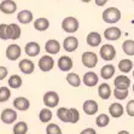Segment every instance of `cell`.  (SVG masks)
<instances>
[{
    "mask_svg": "<svg viewBox=\"0 0 134 134\" xmlns=\"http://www.w3.org/2000/svg\"><path fill=\"white\" fill-rule=\"evenodd\" d=\"M57 116L64 123H77L80 120V112L75 108H59L57 110Z\"/></svg>",
    "mask_w": 134,
    "mask_h": 134,
    "instance_id": "cell-1",
    "label": "cell"
},
{
    "mask_svg": "<svg viewBox=\"0 0 134 134\" xmlns=\"http://www.w3.org/2000/svg\"><path fill=\"white\" fill-rule=\"evenodd\" d=\"M102 17H103V21L105 23L114 24V23H117L121 19V11L117 7H109V9L104 10Z\"/></svg>",
    "mask_w": 134,
    "mask_h": 134,
    "instance_id": "cell-2",
    "label": "cell"
},
{
    "mask_svg": "<svg viewBox=\"0 0 134 134\" xmlns=\"http://www.w3.org/2000/svg\"><path fill=\"white\" fill-rule=\"evenodd\" d=\"M62 29L66 33H75L79 30V21L75 17H66L62 21Z\"/></svg>",
    "mask_w": 134,
    "mask_h": 134,
    "instance_id": "cell-3",
    "label": "cell"
},
{
    "mask_svg": "<svg viewBox=\"0 0 134 134\" xmlns=\"http://www.w3.org/2000/svg\"><path fill=\"white\" fill-rule=\"evenodd\" d=\"M82 64L86 68H94L98 64V56L92 51H86L82 53Z\"/></svg>",
    "mask_w": 134,
    "mask_h": 134,
    "instance_id": "cell-4",
    "label": "cell"
},
{
    "mask_svg": "<svg viewBox=\"0 0 134 134\" xmlns=\"http://www.w3.org/2000/svg\"><path fill=\"white\" fill-rule=\"evenodd\" d=\"M42 100H44L45 106L51 109V108H54V106L59 104V96L54 91H48V92H46L44 94V99Z\"/></svg>",
    "mask_w": 134,
    "mask_h": 134,
    "instance_id": "cell-5",
    "label": "cell"
},
{
    "mask_svg": "<svg viewBox=\"0 0 134 134\" xmlns=\"http://www.w3.org/2000/svg\"><path fill=\"white\" fill-rule=\"evenodd\" d=\"M100 57L106 62H110L116 57V48L110 44H105L100 47Z\"/></svg>",
    "mask_w": 134,
    "mask_h": 134,
    "instance_id": "cell-6",
    "label": "cell"
},
{
    "mask_svg": "<svg viewBox=\"0 0 134 134\" xmlns=\"http://www.w3.org/2000/svg\"><path fill=\"white\" fill-rule=\"evenodd\" d=\"M37 65H39L41 71L48 72V71H51L53 69V66H54V59H53L51 56H48V54H45V56H42L40 59H39Z\"/></svg>",
    "mask_w": 134,
    "mask_h": 134,
    "instance_id": "cell-7",
    "label": "cell"
},
{
    "mask_svg": "<svg viewBox=\"0 0 134 134\" xmlns=\"http://www.w3.org/2000/svg\"><path fill=\"white\" fill-rule=\"evenodd\" d=\"M17 117H18V115H17L16 110L10 109V108L9 109H4L1 111V115H0V119H1L3 123H5V125H12V123H15Z\"/></svg>",
    "mask_w": 134,
    "mask_h": 134,
    "instance_id": "cell-8",
    "label": "cell"
},
{
    "mask_svg": "<svg viewBox=\"0 0 134 134\" xmlns=\"http://www.w3.org/2000/svg\"><path fill=\"white\" fill-rule=\"evenodd\" d=\"M22 54V48L16 44H11L6 48V58L10 60H17Z\"/></svg>",
    "mask_w": 134,
    "mask_h": 134,
    "instance_id": "cell-9",
    "label": "cell"
},
{
    "mask_svg": "<svg viewBox=\"0 0 134 134\" xmlns=\"http://www.w3.org/2000/svg\"><path fill=\"white\" fill-rule=\"evenodd\" d=\"M98 109H99V106H98V103L96 100L93 99H88V100H85L83 102V105H82V110L86 115H96L98 112Z\"/></svg>",
    "mask_w": 134,
    "mask_h": 134,
    "instance_id": "cell-10",
    "label": "cell"
},
{
    "mask_svg": "<svg viewBox=\"0 0 134 134\" xmlns=\"http://www.w3.org/2000/svg\"><path fill=\"white\" fill-rule=\"evenodd\" d=\"M114 86L117 90H128L131 87V79L126 75H119L114 80Z\"/></svg>",
    "mask_w": 134,
    "mask_h": 134,
    "instance_id": "cell-11",
    "label": "cell"
},
{
    "mask_svg": "<svg viewBox=\"0 0 134 134\" xmlns=\"http://www.w3.org/2000/svg\"><path fill=\"white\" fill-rule=\"evenodd\" d=\"M122 35V31L117 27H110L104 30V37L109 41H116L119 40Z\"/></svg>",
    "mask_w": 134,
    "mask_h": 134,
    "instance_id": "cell-12",
    "label": "cell"
},
{
    "mask_svg": "<svg viewBox=\"0 0 134 134\" xmlns=\"http://www.w3.org/2000/svg\"><path fill=\"white\" fill-rule=\"evenodd\" d=\"M16 10H17V4L13 0H4L0 4V11L3 13L11 15V13L16 12Z\"/></svg>",
    "mask_w": 134,
    "mask_h": 134,
    "instance_id": "cell-13",
    "label": "cell"
},
{
    "mask_svg": "<svg viewBox=\"0 0 134 134\" xmlns=\"http://www.w3.org/2000/svg\"><path fill=\"white\" fill-rule=\"evenodd\" d=\"M98 81H99V77H98V75L93 71H87L83 75V79H82L83 85H86L87 87H94V86H97Z\"/></svg>",
    "mask_w": 134,
    "mask_h": 134,
    "instance_id": "cell-14",
    "label": "cell"
},
{
    "mask_svg": "<svg viewBox=\"0 0 134 134\" xmlns=\"http://www.w3.org/2000/svg\"><path fill=\"white\" fill-rule=\"evenodd\" d=\"M63 47L66 52H74L79 47V40L75 36H68L63 41Z\"/></svg>",
    "mask_w": 134,
    "mask_h": 134,
    "instance_id": "cell-15",
    "label": "cell"
},
{
    "mask_svg": "<svg viewBox=\"0 0 134 134\" xmlns=\"http://www.w3.org/2000/svg\"><path fill=\"white\" fill-rule=\"evenodd\" d=\"M13 106L18 111H27L30 108V102L25 97H17L13 100Z\"/></svg>",
    "mask_w": 134,
    "mask_h": 134,
    "instance_id": "cell-16",
    "label": "cell"
},
{
    "mask_svg": "<svg viewBox=\"0 0 134 134\" xmlns=\"http://www.w3.org/2000/svg\"><path fill=\"white\" fill-rule=\"evenodd\" d=\"M18 68L19 70L25 75H30L34 72V69H35V65L34 63L31 62L30 59H22L21 62L18 63Z\"/></svg>",
    "mask_w": 134,
    "mask_h": 134,
    "instance_id": "cell-17",
    "label": "cell"
},
{
    "mask_svg": "<svg viewBox=\"0 0 134 134\" xmlns=\"http://www.w3.org/2000/svg\"><path fill=\"white\" fill-rule=\"evenodd\" d=\"M40 45L35 42V41H30L28 44L25 45L24 47V51H25V54L29 57H36L39 53H40Z\"/></svg>",
    "mask_w": 134,
    "mask_h": 134,
    "instance_id": "cell-18",
    "label": "cell"
},
{
    "mask_svg": "<svg viewBox=\"0 0 134 134\" xmlns=\"http://www.w3.org/2000/svg\"><path fill=\"white\" fill-rule=\"evenodd\" d=\"M86 41H87L88 46L91 47H98L102 44V35L97 31H91L90 34L86 37Z\"/></svg>",
    "mask_w": 134,
    "mask_h": 134,
    "instance_id": "cell-19",
    "label": "cell"
},
{
    "mask_svg": "<svg viewBox=\"0 0 134 134\" xmlns=\"http://www.w3.org/2000/svg\"><path fill=\"white\" fill-rule=\"evenodd\" d=\"M57 65L62 71H69L72 68V59L68 56H62L57 62Z\"/></svg>",
    "mask_w": 134,
    "mask_h": 134,
    "instance_id": "cell-20",
    "label": "cell"
},
{
    "mask_svg": "<svg viewBox=\"0 0 134 134\" xmlns=\"http://www.w3.org/2000/svg\"><path fill=\"white\" fill-rule=\"evenodd\" d=\"M45 50L50 54H57L60 51V44L57 40H54V39H51L45 45Z\"/></svg>",
    "mask_w": 134,
    "mask_h": 134,
    "instance_id": "cell-21",
    "label": "cell"
},
{
    "mask_svg": "<svg viewBox=\"0 0 134 134\" xmlns=\"http://www.w3.org/2000/svg\"><path fill=\"white\" fill-rule=\"evenodd\" d=\"M123 111H125V109H123L122 104H120V103H112L111 105L109 106V114L114 119L121 117V116L123 115Z\"/></svg>",
    "mask_w": 134,
    "mask_h": 134,
    "instance_id": "cell-22",
    "label": "cell"
},
{
    "mask_svg": "<svg viewBox=\"0 0 134 134\" xmlns=\"http://www.w3.org/2000/svg\"><path fill=\"white\" fill-rule=\"evenodd\" d=\"M0 39L1 40H12V30L10 24H0Z\"/></svg>",
    "mask_w": 134,
    "mask_h": 134,
    "instance_id": "cell-23",
    "label": "cell"
},
{
    "mask_svg": "<svg viewBox=\"0 0 134 134\" xmlns=\"http://www.w3.org/2000/svg\"><path fill=\"white\" fill-rule=\"evenodd\" d=\"M17 19H18V22L22 23V24H29V23L33 21V13H31V11H29V10H23V11L18 12Z\"/></svg>",
    "mask_w": 134,
    "mask_h": 134,
    "instance_id": "cell-24",
    "label": "cell"
},
{
    "mask_svg": "<svg viewBox=\"0 0 134 134\" xmlns=\"http://www.w3.org/2000/svg\"><path fill=\"white\" fill-rule=\"evenodd\" d=\"M111 93H112V91H111V87L109 86V83H102L98 87V94H99V97L102 99H104V100L109 99Z\"/></svg>",
    "mask_w": 134,
    "mask_h": 134,
    "instance_id": "cell-25",
    "label": "cell"
},
{
    "mask_svg": "<svg viewBox=\"0 0 134 134\" xmlns=\"http://www.w3.org/2000/svg\"><path fill=\"white\" fill-rule=\"evenodd\" d=\"M115 74V66L112 64H106L103 68L100 69V76L104 79V80H109L114 76Z\"/></svg>",
    "mask_w": 134,
    "mask_h": 134,
    "instance_id": "cell-26",
    "label": "cell"
},
{
    "mask_svg": "<svg viewBox=\"0 0 134 134\" xmlns=\"http://www.w3.org/2000/svg\"><path fill=\"white\" fill-rule=\"evenodd\" d=\"M52 117H53V114L50 108H44V109H41L40 112H39V120L42 123H48L52 120Z\"/></svg>",
    "mask_w": 134,
    "mask_h": 134,
    "instance_id": "cell-27",
    "label": "cell"
},
{
    "mask_svg": "<svg viewBox=\"0 0 134 134\" xmlns=\"http://www.w3.org/2000/svg\"><path fill=\"white\" fill-rule=\"evenodd\" d=\"M50 27V22H48V19L47 18H44V17H41V18H37L35 19L34 22V28L39 31H46Z\"/></svg>",
    "mask_w": 134,
    "mask_h": 134,
    "instance_id": "cell-28",
    "label": "cell"
},
{
    "mask_svg": "<svg viewBox=\"0 0 134 134\" xmlns=\"http://www.w3.org/2000/svg\"><path fill=\"white\" fill-rule=\"evenodd\" d=\"M66 82H68L71 87H80L82 80L77 74H75V72H69V74L66 75Z\"/></svg>",
    "mask_w": 134,
    "mask_h": 134,
    "instance_id": "cell-29",
    "label": "cell"
},
{
    "mask_svg": "<svg viewBox=\"0 0 134 134\" xmlns=\"http://www.w3.org/2000/svg\"><path fill=\"white\" fill-rule=\"evenodd\" d=\"M12 132H13V134H27V132H28L27 122H23V121L16 122L12 128Z\"/></svg>",
    "mask_w": 134,
    "mask_h": 134,
    "instance_id": "cell-30",
    "label": "cell"
},
{
    "mask_svg": "<svg viewBox=\"0 0 134 134\" xmlns=\"http://www.w3.org/2000/svg\"><path fill=\"white\" fill-rule=\"evenodd\" d=\"M7 83H9V87L17 90V88H19L21 86H22L23 81H22V77H21L19 75H16L15 74V75H11V76L9 77Z\"/></svg>",
    "mask_w": 134,
    "mask_h": 134,
    "instance_id": "cell-31",
    "label": "cell"
},
{
    "mask_svg": "<svg viewBox=\"0 0 134 134\" xmlns=\"http://www.w3.org/2000/svg\"><path fill=\"white\" fill-rule=\"evenodd\" d=\"M132 68H133V62H132L131 59L126 58V59L120 60V63H119V69L121 70L122 72L127 74V72L132 71Z\"/></svg>",
    "mask_w": 134,
    "mask_h": 134,
    "instance_id": "cell-32",
    "label": "cell"
},
{
    "mask_svg": "<svg viewBox=\"0 0 134 134\" xmlns=\"http://www.w3.org/2000/svg\"><path fill=\"white\" fill-rule=\"evenodd\" d=\"M122 50L127 56H134V40H126L122 44Z\"/></svg>",
    "mask_w": 134,
    "mask_h": 134,
    "instance_id": "cell-33",
    "label": "cell"
},
{
    "mask_svg": "<svg viewBox=\"0 0 134 134\" xmlns=\"http://www.w3.org/2000/svg\"><path fill=\"white\" fill-rule=\"evenodd\" d=\"M110 122V117L106 114H100L99 116H97V119H96V125L100 128H104L106 126L109 125Z\"/></svg>",
    "mask_w": 134,
    "mask_h": 134,
    "instance_id": "cell-34",
    "label": "cell"
},
{
    "mask_svg": "<svg viewBox=\"0 0 134 134\" xmlns=\"http://www.w3.org/2000/svg\"><path fill=\"white\" fill-rule=\"evenodd\" d=\"M11 97V91L9 87H0V103H5Z\"/></svg>",
    "mask_w": 134,
    "mask_h": 134,
    "instance_id": "cell-35",
    "label": "cell"
},
{
    "mask_svg": "<svg viewBox=\"0 0 134 134\" xmlns=\"http://www.w3.org/2000/svg\"><path fill=\"white\" fill-rule=\"evenodd\" d=\"M46 134H62V129L56 123H48L46 126Z\"/></svg>",
    "mask_w": 134,
    "mask_h": 134,
    "instance_id": "cell-36",
    "label": "cell"
},
{
    "mask_svg": "<svg viewBox=\"0 0 134 134\" xmlns=\"http://www.w3.org/2000/svg\"><path fill=\"white\" fill-rule=\"evenodd\" d=\"M112 93H114V97L119 100H125L128 97V90H117V88H115Z\"/></svg>",
    "mask_w": 134,
    "mask_h": 134,
    "instance_id": "cell-37",
    "label": "cell"
},
{
    "mask_svg": "<svg viewBox=\"0 0 134 134\" xmlns=\"http://www.w3.org/2000/svg\"><path fill=\"white\" fill-rule=\"evenodd\" d=\"M10 27H11V30H12V40L19 39V36H21V28H19V25H17L16 23H11Z\"/></svg>",
    "mask_w": 134,
    "mask_h": 134,
    "instance_id": "cell-38",
    "label": "cell"
},
{
    "mask_svg": "<svg viewBox=\"0 0 134 134\" xmlns=\"http://www.w3.org/2000/svg\"><path fill=\"white\" fill-rule=\"evenodd\" d=\"M126 111H127L128 116H131V117H134V99L129 100L126 105Z\"/></svg>",
    "mask_w": 134,
    "mask_h": 134,
    "instance_id": "cell-39",
    "label": "cell"
},
{
    "mask_svg": "<svg viewBox=\"0 0 134 134\" xmlns=\"http://www.w3.org/2000/svg\"><path fill=\"white\" fill-rule=\"evenodd\" d=\"M6 76H7V69L5 66L0 65V80H4Z\"/></svg>",
    "mask_w": 134,
    "mask_h": 134,
    "instance_id": "cell-40",
    "label": "cell"
},
{
    "mask_svg": "<svg viewBox=\"0 0 134 134\" xmlns=\"http://www.w3.org/2000/svg\"><path fill=\"white\" fill-rule=\"evenodd\" d=\"M80 134H97V132H96V129L90 127V128H85L83 131H81Z\"/></svg>",
    "mask_w": 134,
    "mask_h": 134,
    "instance_id": "cell-41",
    "label": "cell"
},
{
    "mask_svg": "<svg viewBox=\"0 0 134 134\" xmlns=\"http://www.w3.org/2000/svg\"><path fill=\"white\" fill-rule=\"evenodd\" d=\"M108 3V0H96V5L97 6H104Z\"/></svg>",
    "mask_w": 134,
    "mask_h": 134,
    "instance_id": "cell-42",
    "label": "cell"
},
{
    "mask_svg": "<svg viewBox=\"0 0 134 134\" xmlns=\"http://www.w3.org/2000/svg\"><path fill=\"white\" fill-rule=\"evenodd\" d=\"M117 134H129V132L128 131H120Z\"/></svg>",
    "mask_w": 134,
    "mask_h": 134,
    "instance_id": "cell-43",
    "label": "cell"
},
{
    "mask_svg": "<svg viewBox=\"0 0 134 134\" xmlns=\"http://www.w3.org/2000/svg\"><path fill=\"white\" fill-rule=\"evenodd\" d=\"M81 1H82V3H90L91 0H81Z\"/></svg>",
    "mask_w": 134,
    "mask_h": 134,
    "instance_id": "cell-44",
    "label": "cell"
},
{
    "mask_svg": "<svg viewBox=\"0 0 134 134\" xmlns=\"http://www.w3.org/2000/svg\"><path fill=\"white\" fill-rule=\"evenodd\" d=\"M133 92H134V83H133Z\"/></svg>",
    "mask_w": 134,
    "mask_h": 134,
    "instance_id": "cell-45",
    "label": "cell"
},
{
    "mask_svg": "<svg viewBox=\"0 0 134 134\" xmlns=\"http://www.w3.org/2000/svg\"><path fill=\"white\" fill-rule=\"evenodd\" d=\"M133 77H134V70H133Z\"/></svg>",
    "mask_w": 134,
    "mask_h": 134,
    "instance_id": "cell-46",
    "label": "cell"
},
{
    "mask_svg": "<svg viewBox=\"0 0 134 134\" xmlns=\"http://www.w3.org/2000/svg\"><path fill=\"white\" fill-rule=\"evenodd\" d=\"M133 1H134V0H133Z\"/></svg>",
    "mask_w": 134,
    "mask_h": 134,
    "instance_id": "cell-47",
    "label": "cell"
}]
</instances>
